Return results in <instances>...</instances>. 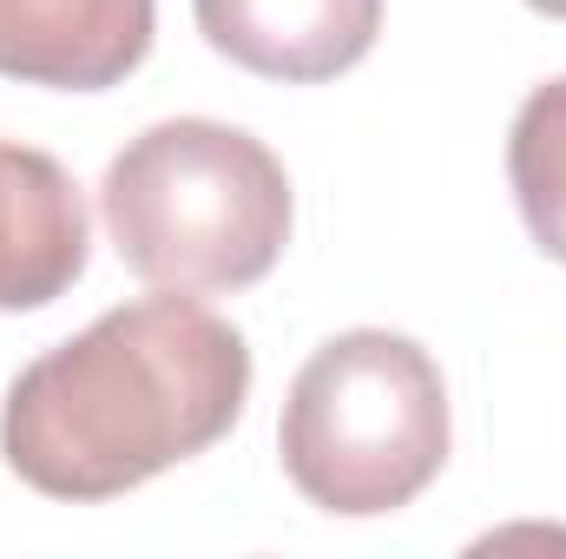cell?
Returning <instances> with one entry per match:
<instances>
[{"label": "cell", "instance_id": "obj_1", "mask_svg": "<svg viewBox=\"0 0 566 559\" xmlns=\"http://www.w3.org/2000/svg\"><path fill=\"white\" fill-rule=\"evenodd\" d=\"M251 402V342L185 289L133 296L33 356L0 402V454L46 500H119L218 447Z\"/></svg>", "mask_w": 566, "mask_h": 559}, {"label": "cell", "instance_id": "obj_2", "mask_svg": "<svg viewBox=\"0 0 566 559\" xmlns=\"http://www.w3.org/2000/svg\"><path fill=\"white\" fill-rule=\"evenodd\" d=\"M99 218L119 264L151 289L224 296L277 271L290 244V171L224 119H158L99 178Z\"/></svg>", "mask_w": 566, "mask_h": 559}, {"label": "cell", "instance_id": "obj_3", "mask_svg": "<svg viewBox=\"0 0 566 559\" xmlns=\"http://www.w3.org/2000/svg\"><path fill=\"white\" fill-rule=\"evenodd\" d=\"M277 454L290 487L336 520L409 507L448 467L441 362L402 329L329 336L283 395Z\"/></svg>", "mask_w": 566, "mask_h": 559}, {"label": "cell", "instance_id": "obj_4", "mask_svg": "<svg viewBox=\"0 0 566 559\" xmlns=\"http://www.w3.org/2000/svg\"><path fill=\"white\" fill-rule=\"evenodd\" d=\"M158 33V0H0V80L106 93L133 80Z\"/></svg>", "mask_w": 566, "mask_h": 559}, {"label": "cell", "instance_id": "obj_5", "mask_svg": "<svg viewBox=\"0 0 566 559\" xmlns=\"http://www.w3.org/2000/svg\"><path fill=\"white\" fill-rule=\"evenodd\" d=\"M191 13L211 53L277 86H323L363 66L382 33V0H191Z\"/></svg>", "mask_w": 566, "mask_h": 559}, {"label": "cell", "instance_id": "obj_6", "mask_svg": "<svg viewBox=\"0 0 566 559\" xmlns=\"http://www.w3.org/2000/svg\"><path fill=\"white\" fill-rule=\"evenodd\" d=\"M93 218L73 171L40 145L0 139V309H46L86 277Z\"/></svg>", "mask_w": 566, "mask_h": 559}, {"label": "cell", "instance_id": "obj_7", "mask_svg": "<svg viewBox=\"0 0 566 559\" xmlns=\"http://www.w3.org/2000/svg\"><path fill=\"white\" fill-rule=\"evenodd\" d=\"M507 184L527 218V238L566 264V73L521 99L507 126Z\"/></svg>", "mask_w": 566, "mask_h": 559}, {"label": "cell", "instance_id": "obj_8", "mask_svg": "<svg viewBox=\"0 0 566 559\" xmlns=\"http://www.w3.org/2000/svg\"><path fill=\"white\" fill-rule=\"evenodd\" d=\"M534 13H547V20H566V0H527Z\"/></svg>", "mask_w": 566, "mask_h": 559}]
</instances>
